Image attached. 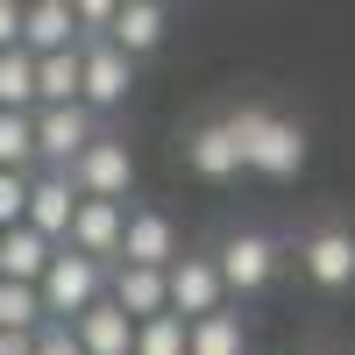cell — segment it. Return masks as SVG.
I'll return each instance as SVG.
<instances>
[{
	"label": "cell",
	"mask_w": 355,
	"mask_h": 355,
	"mask_svg": "<svg viewBox=\"0 0 355 355\" xmlns=\"http://www.w3.org/2000/svg\"><path fill=\"white\" fill-rule=\"evenodd\" d=\"M178 256H185L178 249V220L164 206H128L121 214V263H135V270H171Z\"/></svg>",
	"instance_id": "cell-9"
},
{
	"label": "cell",
	"mask_w": 355,
	"mask_h": 355,
	"mask_svg": "<svg viewBox=\"0 0 355 355\" xmlns=\"http://www.w3.org/2000/svg\"><path fill=\"white\" fill-rule=\"evenodd\" d=\"M164 36H171V8H157V0H121V8H114V28L100 43L121 50L128 64H142V57L164 50Z\"/></svg>",
	"instance_id": "cell-11"
},
{
	"label": "cell",
	"mask_w": 355,
	"mask_h": 355,
	"mask_svg": "<svg viewBox=\"0 0 355 355\" xmlns=\"http://www.w3.org/2000/svg\"><path fill=\"white\" fill-rule=\"evenodd\" d=\"M36 355H78L71 327H36Z\"/></svg>",
	"instance_id": "cell-25"
},
{
	"label": "cell",
	"mask_w": 355,
	"mask_h": 355,
	"mask_svg": "<svg viewBox=\"0 0 355 355\" xmlns=\"http://www.w3.org/2000/svg\"><path fill=\"white\" fill-rule=\"evenodd\" d=\"M135 93V64L121 50H107V43H78V107L93 114H114V107H128Z\"/></svg>",
	"instance_id": "cell-7"
},
{
	"label": "cell",
	"mask_w": 355,
	"mask_h": 355,
	"mask_svg": "<svg viewBox=\"0 0 355 355\" xmlns=\"http://www.w3.org/2000/svg\"><path fill=\"white\" fill-rule=\"evenodd\" d=\"M227 135H234V150H242V171H256V178H277L284 185V178L306 171V128L270 114V107H234Z\"/></svg>",
	"instance_id": "cell-1"
},
{
	"label": "cell",
	"mask_w": 355,
	"mask_h": 355,
	"mask_svg": "<svg viewBox=\"0 0 355 355\" xmlns=\"http://www.w3.org/2000/svg\"><path fill=\"white\" fill-rule=\"evenodd\" d=\"M28 57H57V50H78V28H71V0H28L21 8V36Z\"/></svg>",
	"instance_id": "cell-15"
},
{
	"label": "cell",
	"mask_w": 355,
	"mask_h": 355,
	"mask_svg": "<svg viewBox=\"0 0 355 355\" xmlns=\"http://www.w3.org/2000/svg\"><path fill=\"white\" fill-rule=\"evenodd\" d=\"M121 214L128 206H107V199H78L71 206V227H64V249L100 263V270H114L121 263Z\"/></svg>",
	"instance_id": "cell-10"
},
{
	"label": "cell",
	"mask_w": 355,
	"mask_h": 355,
	"mask_svg": "<svg viewBox=\"0 0 355 355\" xmlns=\"http://www.w3.org/2000/svg\"><path fill=\"white\" fill-rule=\"evenodd\" d=\"M71 206H78V192L64 185V171H28V206H21V227L28 234H43V242L57 249L64 227H71Z\"/></svg>",
	"instance_id": "cell-12"
},
{
	"label": "cell",
	"mask_w": 355,
	"mask_h": 355,
	"mask_svg": "<svg viewBox=\"0 0 355 355\" xmlns=\"http://www.w3.org/2000/svg\"><path fill=\"white\" fill-rule=\"evenodd\" d=\"M128 355H185V320H171V313L142 320L135 341H128Z\"/></svg>",
	"instance_id": "cell-23"
},
{
	"label": "cell",
	"mask_w": 355,
	"mask_h": 355,
	"mask_svg": "<svg viewBox=\"0 0 355 355\" xmlns=\"http://www.w3.org/2000/svg\"><path fill=\"white\" fill-rule=\"evenodd\" d=\"M21 206H28V171H0V234L21 227Z\"/></svg>",
	"instance_id": "cell-24"
},
{
	"label": "cell",
	"mask_w": 355,
	"mask_h": 355,
	"mask_svg": "<svg viewBox=\"0 0 355 355\" xmlns=\"http://www.w3.org/2000/svg\"><path fill=\"white\" fill-rule=\"evenodd\" d=\"M299 270L320 291H348L355 284V227L348 220H320L299 234Z\"/></svg>",
	"instance_id": "cell-6"
},
{
	"label": "cell",
	"mask_w": 355,
	"mask_h": 355,
	"mask_svg": "<svg viewBox=\"0 0 355 355\" xmlns=\"http://www.w3.org/2000/svg\"><path fill=\"white\" fill-rule=\"evenodd\" d=\"M0 171H36V128H28V114H0Z\"/></svg>",
	"instance_id": "cell-22"
},
{
	"label": "cell",
	"mask_w": 355,
	"mask_h": 355,
	"mask_svg": "<svg viewBox=\"0 0 355 355\" xmlns=\"http://www.w3.org/2000/svg\"><path fill=\"white\" fill-rule=\"evenodd\" d=\"M36 327H50L36 284H0V334H36Z\"/></svg>",
	"instance_id": "cell-21"
},
{
	"label": "cell",
	"mask_w": 355,
	"mask_h": 355,
	"mask_svg": "<svg viewBox=\"0 0 355 355\" xmlns=\"http://www.w3.org/2000/svg\"><path fill=\"white\" fill-rule=\"evenodd\" d=\"M220 306H227V291H220V270H214V256H206V249H185V256H178L171 270H164V313L192 327V320L220 313Z\"/></svg>",
	"instance_id": "cell-5"
},
{
	"label": "cell",
	"mask_w": 355,
	"mask_h": 355,
	"mask_svg": "<svg viewBox=\"0 0 355 355\" xmlns=\"http://www.w3.org/2000/svg\"><path fill=\"white\" fill-rule=\"evenodd\" d=\"M28 128H36V171H64L93 135H107L85 107H36V114H28Z\"/></svg>",
	"instance_id": "cell-8"
},
{
	"label": "cell",
	"mask_w": 355,
	"mask_h": 355,
	"mask_svg": "<svg viewBox=\"0 0 355 355\" xmlns=\"http://www.w3.org/2000/svg\"><path fill=\"white\" fill-rule=\"evenodd\" d=\"M71 341H78V355H128L135 327H128V320L100 299V306H85V313L71 320Z\"/></svg>",
	"instance_id": "cell-16"
},
{
	"label": "cell",
	"mask_w": 355,
	"mask_h": 355,
	"mask_svg": "<svg viewBox=\"0 0 355 355\" xmlns=\"http://www.w3.org/2000/svg\"><path fill=\"white\" fill-rule=\"evenodd\" d=\"M15 36H21V8L0 0V50H15Z\"/></svg>",
	"instance_id": "cell-26"
},
{
	"label": "cell",
	"mask_w": 355,
	"mask_h": 355,
	"mask_svg": "<svg viewBox=\"0 0 355 355\" xmlns=\"http://www.w3.org/2000/svg\"><path fill=\"white\" fill-rule=\"evenodd\" d=\"M36 107H78V50L36 57Z\"/></svg>",
	"instance_id": "cell-20"
},
{
	"label": "cell",
	"mask_w": 355,
	"mask_h": 355,
	"mask_svg": "<svg viewBox=\"0 0 355 355\" xmlns=\"http://www.w3.org/2000/svg\"><path fill=\"white\" fill-rule=\"evenodd\" d=\"M107 306L128 320V327H142V320L164 313V270H135V263H114L107 270Z\"/></svg>",
	"instance_id": "cell-13"
},
{
	"label": "cell",
	"mask_w": 355,
	"mask_h": 355,
	"mask_svg": "<svg viewBox=\"0 0 355 355\" xmlns=\"http://www.w3.org/2000/svg\"><path fill=\"white\" fill-rule=\"evenodd\" d=\"M0 114H36V57L21 43L0 50Z\"/></svg>",
	"instance_id": "cell-19"
},
{
	"label": "cell",
	"mask_w": 355,
	"mask_h": 355,
	"mask_svg": "<svg viewBox=\"0 0 355 355\" xmlns=\"http://www.w3.org/2000/svg\"><path fill=\"white\" fill-rule=\"evenodd\" d=\"M43 270H50V242L43 234H28V227L0 234V284H36Z\"/></svg>",
	"instance_id": "cell-18"
},
{
	"label": "cell",
	"mask_w": 355,
	"mask_h": 355,
	"mask_svg": "<svg viewBox=\"0 0 355 355\" xmlns=\"http://www.w3.org/2000/svg\"><path fill=\"white\" fill-rule=\"evenodd\" d=\"M36 299H43V320H50V327H71L85 306L107 299V270H100V263H85V256H71L64 242H57V249H50V270L36 277Z\"/></svg>",
	"instance_id": "cell-2"
},
{
	"label": "cell",
	"mask_w": 355,
	"mask_h": 355,
	"mask_svg": "<svg viewBox=\"0 0 355 355\" xmlns=\"http://www.w3.org/2000/svg\"><path fill=\"white\" fill-rule=\"evenodd\" d=\"M64 185L78 192V199H107V206H128V192H135V150L121 135H93L85 150L64 164Z\"/></svg>",
	"instance_id": "cell-3"
},
{
	"label": "cell",
	"mask_w": 355,
	"mask_h": 355,
	"mask_svg": "<svg viewBox=\"0 0 355 355\" xmlns=\"http://www.w3.org/2000/svg\"><path fill=\"white\" fill-rule=\"evenodd\" d=\"M185 355H249V320L242 313H206L185 327Z\"/></svg>",
	"instance_id": "cell-17"
},
{
	"label": "cell",
	"mask_w": 355,
	"mask_h": 355,
	"mask_svg": "<svg viewBox=\"0 0 355 355\" xmlns=\"http://www.w3.org/2000/svg\"><path fill=\"white\" fill-rule=\"evenodd\" d=\"M214 270H220V291H234V299H256V291H270L277 270H284V242L263 227H242L227 234V242L214 249Z\"/></svg>",
	"instance_id": "cell-4"
},
{
	"label": "cell",
	"mask_w": 355,
	"mask_h": 355,
	"mask_svg": "<svg viewBox=\"0 0 355 355\" xmlns=\"http://www.w3.org/2000/svg\"><path fill=\"white\" fill-rule=\"evenodd\" d=\"M185 164L206 178V185H227V178H242V150H234V135H227V114H220V121L185 128Z\"/></svg>",
	"instance_id": "cell-14"
}]
</instances>
